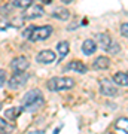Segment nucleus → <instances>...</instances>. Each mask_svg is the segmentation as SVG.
Wrapping results in <instances>:
<instances>
[{
    "mask_svg": "<svg viewBox=\"0 0 128 134\" xmlns=\"http://www.w3.org/2000/svg\"><path fill=\"white\" fill-rule=\"evenodd\" d=\"M45 104V98H43V92L39 88H33L24 94L23 101H21V107L25 112H37L42 106Z\"/></svg>",
    "mask_w": 128,
    "mask_h": 134,
    "instance_id": "f257e3e1",
    "label": "nucleus"
},
{
    "mask_svg": "<svg viewBox=\"0 0 128 134\" xmlns=\"http://www.w3.org/2000/svg\"><path fill=\"white\" fill-rule=\"evenodd\" d=\"M73 86H75V81L66 76L51 77L46 82V88L49 91H67V90H71Z\"/></svg>",
    "mask_w": 128,
    "mask_h": 134,
    "instance_id": "f03ea898",
    "label": "nucleus"
},
{
    "mask_svg": "<svg viewBox=\"0 0 128 134\" xmlns=\"http://www.w3.org/2000/svg\"><path fill=\"white\" fill-rule=\"evenodd\" d=\"M51 34H52V27L51 25H42V27H34L27 37H29L30 42H40V40L48 39Z\"/></svg>",
    "mask_w": 128,
    "mask_h": 134,
    "instance_id": "7ed1b4c3",
    "label": "nucleus"
},
{
    "mask_svg": "<svg viewBox=\"0 0 128 134\" xmlns=\"http://www.w3.org/2000/svg\"><path fill=\"white\" fill-rule=\"evenodd\" d=\"M27 81H29V75L24 72H15L12 76H10V79L8 81V86H9L10 90H16V88H19V86H23L27 83Z\"/></svg>",
    "mask_w": 128,
    "mask_h": 134,
    "instance_id": "20e7f679",
    "label": "nucleus"
},
{
    "mask_svg": "<svg viewBox=\"0 0 128 134\" xmlns=\"http://www.w3.org/2000/svg\"><path fill=\"white\" fill-rule=\"evenodd\" d=\"M43 14H45V9H43L42 6L31 3L29 8H25V9H24L23 18H24V19H36V18H40V16H43Z\"/></svg>",
    "mask_w": 128,
    "mask_h": 134,
    "instance_id": "39448f33",
    "label": "nucleus"
},
{
    "mask_svg": "<svg viewBox=\"0 0 128 134\" xmlns=\"http://www.w3.org/2000/svg\"><path fill=\"white\" fill-rule=\"evenodd\" d=\"M100 92L103 96H107V97H113L118 94V88L115 86L113 81H107V79H103L100 81Z\"/></svg>",
    "mask_w": 128,
    "mask_h": 134,
    "instance_id": "423d86ee",
    "label": "nucleus"
},
{
    "mask_svg": "<svg viewBox=\"0 0 128 134\" xmlns=\"http://www.w3.org/2000/svg\"><path fill=\"white\" fill-rule=\"evenodd\" d=\"M30 63L29 60L23 55H19V57H15L12 61H10V69L14 70V72H25L27 69H29Z\"/></svg>",
    "mask_w": 128,
    "mask_h": 134,
    "instance_id": "0eeeda50",
    "label": "nucleus"
},
{
    "mask_svg": "<svg viewBox=\"0 0 128 134\" xmlns=\"http://www.w3.org/2000/svg\"><path fill=\"white\" fill-rule=\"evenodd\" d=\"M55 58H57V55H55V52L51 51V49H43V51H40V52L36 55V60H37V63H40V64H51V63L55 61Z\"/></svg>",
    "mask_w": 128,
    "mask_h": 134,
    "instance_id": "6e6552de",
    "label": "nucleus"
},
{
    "mask_svg": "<svg viewBox=\"0 0 128 134\" xmlns=\"http://www.w3.org/2000/svg\"><path fill=\"white\" fill-rule=\"evenodd\" d=\"M112 39H110V36L107 33H98L97 34V46H98L100 49H103V51H109L110 45H112Z\"/></svg>",
    "mask_w": 128,
    "mask_h": 134,
    "instance_id": "1a4fd4ad",
    "label": "nucleus"
},
{
    "mask_svg": "<svg viewBox=\"0 0 128 134\" xmlns=\"http://www.w3.org/2000/svg\"><path fill=\"white\" fill-rule=\"evenodd\" d=\"M64 70H73V72H77V73H86L88 72V69H86V66L84 64L82 61H70L69 64H67L66 67H64Z\"/></svg>",
    "mask_w": 128,
    "mask_h": 134,
    "instance_id": "9d476101",
    "label": "nucleus"
},
{
    "mask_svg": "<svg viewBox=\"0 0 128 134\" xmlns=\"http://www.w3.org/2000/svg\"><path fill=\"white\" fill-rule=\"evenodd\" d=\"M92 67L95 70H107L110 67V60L104 55H101V57L95 58V61L92 63Z\"/></svg>",
    "mask_w": 128,
    "mask_h": 134,
    "instance_id": "9b49d317",
    "label": "nucleus"
},
{
    "mask_svg": "<svg viewBox=\"0 0 128 134\" xmlns=\"http://www.w3.org/2000/svg\"><path fill=\"white\" fill-rule=\"evenodd\" d=\"M95 51H97V43H95V40H92V39L84 40V43H82V52L85 54V55H92Z\"/></svg>",
    "mask_w": 128,
    "mask_h": 134,
    "instance_id": "f8f14e48",
    "label": "nucleus"
},
{
    "mask_svg": "<svg viewBox=\"0 0 128 134\" xmlns=\"http://www.w3.org/2000/svg\"><path fill=\"white\" fill-rule=\"evenodd\" d=\"M115 85H121V86H128V72H118L112 76Z\"/></svg>",
    "mask_w": 128,
    "mask_h": 134,
    "instance_id": "ddd939ff",
    "label": "nucleus"
},
{
    "mask_svg": "<svg viewBox=\"0 0 128 134\" xmlns=\"http://www.w3.org/2000/svg\"><path fill=\"white\" fill-rule=\"evenodd\" d=\"M51 15H52V18H57L60 21H67L69 16H70V12L67 9H64V8H55Z\"/></svg>",
    "mask_w": 128,
    "mask_h": 134,
    "instance_id": "4468645a",
    "label": "nucleus"
},
{
    "mask_svg": "<svg viewBox=\"0 0 128 134\" xmlns=\"http://www.w3.org/2000/svg\"><path fill=\"white\" fill-rule=\"evenodd\" d=\"M115 130L121 134H128V118H119L115 122Z\"/></svg>",
    "mask_w": 128,
    "mask_h": 134,
    "instance_id": "2eb2a0df",
    "label": "nucleus"
},
{
    "mask_svg": "<svg viewBox=\"0 0 128 134\" xmlns=\"http://www.w3.org/2000/svg\"><path fill=\"white\" fill-rule=\"evenodd\" d=\"M69 48H70V45H69L67 40H61V42L57 43V52H58V58L60 60H63L69 54Z\"/></svg>",
    "mask_w": 128,
    "mask_h": 134,
    "instance_id": "dca6fc26",
    "label": "nucleus"
},
{
    "mask_svg": "<svg viewBox=\"0 0 128 134\" xmlns=\"http://www.w3.org/2000/svg\"><path fill=\"white\" fill-rule=\"evenodd\" d=\"M21 112H23V107H19V106L18 107H10V109H8L5 112V116L10 121H15L19 115H21Z\"/></svg>",
    "mask_w": 128,
    "mask_h": 134,
    "instance_id": "f3484780",
    "label": "nucleus"
},
{
    "mask_svg": "<svg viewBox=\"0 0 128 134\" xmlns=\"http://www.w3.org/2000/svg\"><path fill=\"white\" fill-rule=\"evenodd\" d=\"M33 2L31 0H14L10 5H12V8H15V9H25V8H29L30 5H31Z\"/></svg>",
    "mask_w": 128,
    "mask_h": 134,
    "instance_id": "a211bd4d",
    "label": "nucleus"
},
{
    "mask_svg": "<svg viewBox=\"0 0 128 134\" xmlns=\"http://www.w3.org/2000/svg\"><path fill=\"white\" fill-rule=\"evenodd\" d=\"M0 131L2 133H12L14 131V127L10 124H8V121H5L3 118H0Z\"/></svg>",
    "mask_w": 128,
    "mask_h": 134,
    "instance_id": "6ab92c4d",
    "label": "nucleus"
},
{
    "mask_svg": "<svg viewBox=\"0 0 128 134\" xmlns=\"http://www.w3.org/2000/svg\"><path fill=\"white\" fill-rule=\"evenodd\" d=\"M121 34H122L124 37H128V23L121 25Z\"/></svg>",
    "mask_w": 128,
    "mask_h": 134,
    "instance_id": "aec40b11",
    "label": "nucleus"
},
{
    "mask_svg": "<svg viewBox=\"0 0 128 134\" xmlns=\"http://www.w3.org/2000/svg\"><path fill=\"white\" fill-rule=\"evenodd\" d=\"M109 52H112V54H118L119 52V45L118 43L112 42V45H110V48H109Z\"/></svg>",
    "mask_w": 128,
    "mask_h": 134,
    "instance_id": "412c9836",
    "label": "nucleus"
},
{
    "mask_svg": "<svg viewBox=\"0 0 128 134\" xmlns=\"http://www.w3.org/2000/svg\"><path fill=\"white\" fill-rule=\"evenodd\" d=\"M5 82H6V72H5V70H2V69H0V86L3 85Z\"/></svg>",
    "mask_w": 128,
    "mask_h": 134,
    "instance_id": "4be33fe9",
    "label": "nucleus"
},
{
    "mask_svg": "<svg viewBox=\"0 0 128 134\" xmlns=\"http://www.w3.org/2000/svg\"><path fill=\"white\" fill-rule=\"evenodd\" d=\"M63 3H66V5H69V3H71V2H75V0H61Z\"/></svg>",
    "mask_w": 128,
    "mask_h": 134,
    "instance_id": "5701e85b",
    "label": "nucleus"
},
{
    "mask_svg": "<svg viewBox=\"0 0 128 134\" xmlns=\"http://www.w3.org/2000/svg\"><path fill=\"white\" fill-rule=\"evenodd\" d=\"M0 109H2V101H0Z\"/></svg>",
    "mask_w": 128,
    "mask_h": 134,
    "instance_id": "b1692460",
    "label": "nucleus"
},
{
    "mask_svg": "<svg viewBox=\"0 0 128 134\" xmlns=\"http://www.w3.org/2000/svg\"><path fill=\"white\" fill-rule=\"evenodd\" d=\"M42 2H49V0H42Z\"/></svg>",
    "mask_w": 128,
    "mask_h": 134,
    "instance_id": "393cba45",
    "label": "nucleus"
},
{
    "mask_svg": "<svg viewBox=\"0 0 128 134\" xmlns=\"http://www.w3.org/2000/svg\"><path fill=\"white\" fill-rule=\"evenodd\" d=\"M0 134H5V133H2V131H0Z\"/></svg>",
    "mask_w": 128,
    "mask_h": 134,
    "instance_id": "a878e982",
    "label": "nucleus"
},
{
    "mask_svg": "<svg viewBox=\"0 0 128 134\" xmlns=\"http://www.w3.org/2000/svg\"><path fill=\"white\" fill-rule=\"evenodd\" d=\"M109 134H113V133H109Z\"/></svg>",
    "mask_w": 128,
    "mask_h": 134,
    "instance_id": "bb28decb",
    "label": "nucleus"
}]
</instances>
